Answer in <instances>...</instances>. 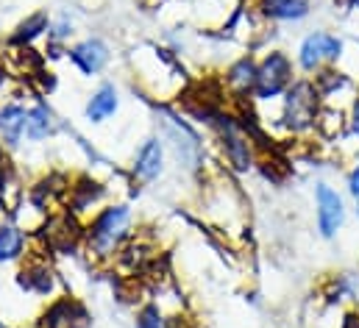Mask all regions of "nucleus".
Returning a JSON list of instances; mask_svg holds the SVG:
<instances>
[{"mask_svg":"<svg viewBox=\"0 0 359 328\" xmlns=\"http://www.w3.org/2000/svg\"><path fill=\"white\" fill-rule=\"evenodd\" d=\"M134 237V212L128 203H106L84 223V250L95 264H114L117 253Z\"/></svg>","mask_w":359,"mask_h":328,"instance_id":"1","label":"nucleus"},{"mask_svg":"<svg viewBox=\"0 0 359 328\" xmlns=\"http://www.w3.org/2000/svg\"><path fill=\"white\" fill-rule=\"evenodd\" d=\"M215 139H217V151H220V159L223 164L237 172V175H245L251 172L257 164H259V148L254 142V137L245 131L240 114H231V111H217L215 120L209 123Z\"/></svg>","mask_w":359,"mask_h":328,"instance_id":"2","label":"nucleus"},{"mask_svg":"<svg viewBox=\"0 0 359 328\" xmlns=\"http://www.w3.org/2000/svg\"><path fill=\"white\" fill-rule=\"evenodd\" d=\"M323 97L312 78L298 76L284 95H281V111H278V125L290 137H306L318 131L320 114H323Z\"/></svg>","mask_w":359,"mask_h":328,"instance_id":"3","label":"nucleus"},{"mask_svg":"<svg viewBox=\"0 0 359 328\" xmlns=\"http://www.w3.org/2000/svg\"><path fill=\"white\" fill-rule=\"evenodd\" d=\"M343 53H346L343 36H337V34H332L326 28H315V31H309L298 42L295 64H298V73L301 76L312 78V76H318L326 67H337V62L343 59Z\"/></svg>","mask_w":359,"mask_h":328,"instance_id":"4","label":"nucleus"},{"mask_svg":"<svg viewBox=\"0 0 359 328\" xmlns=\"http://www.w3.org/2000/svg\"><path fill=\"white\" fill-rule=\"evenodd\" d=\"M298 81V64L295 59L281 50V48H270L268 53L259 59V73H257V89L254 97L257 103H273L281 100V95Z\"/></svg>","mask_w":359,"mask_h":328,"instance_id":"5","label":"nucleus"},{"mask_svg":"<svg viewBox=\"0 0 359 328\" xmlns=\"http://www.w3.org/2000/svg\"><path fill=\"white\" fill-rule=\"evenodd\" d=\"M14 281H17V287H20L22 295L42 298L45 303L53 301L56 295H62L59 273L50 264V259H48L45 250H28L22 256V261H20V270H17Z\"/></svg>","mask_w":359,"mask_h":328,"instance_id":"6","label":"nucleus"},{"mask_svg":"<svg viewBox=\"0 0 359 328\" xmlns=\"http://www.w3.org/2000/svg\"><path fill=\"white\" fill-rule=\"evenodd\" d=\"M159 117H162V125H165V137L162 139L168 142V148H173V153H176L181 167L187 172L203 170L206 151H203V142L195 134V128L184 117L173 114V111H159Z\"/></svg>","mask_w":359,"mask_h":328,"instance_id":"7","label":"nucleus"},{"mask_svg":"<svg viewBox=\"0 0 359 328\" xmlns=\"http://www.w3.org/2000/svg\"><path fill=\"white\" fill-rule=\"evenodd\" d=\"M36 240L42 242V250L48 253H73L84 247V220L70 214L67 209L50 212L36 231Z\"/></svg>","mask_w":359,"mask_h":328,"instance_id":"8","label":"nucleus"},{"mask_svg":"<svg viewBox=\"0 0 359 328\" xmlns=\"http://www.w3.org/2000/svg\"><path fill=\"white\" fill-rule=\"evenodd\" d=\"M348 209L340 189H334L329 181L315 184V226L323 240H334L346 226Z\"/></svg>","mask_w":359,"mask_h":328,"instance_id":"9","label":"nucleus"},{"mask_svg":"<svg viewBox=\"0 0 359 328\" xmlns=\"http://www.w3.org/2000/svg\"><path fill=\"white\" fill-rule=\"evenodd\" d=\"M106 198H109V189H106L103 181H97L92 175H79V178L70 181V189H67V198H65V209L87 223L92 214H97L106 206Z\"/></svg>","mask_w":359,"mask_h":328,"instance_id":"10","label":"nucleus"},{"mask_svg":"<svg viewBox=\"0 0 359 328\" xmlns=\"http://www.w3.org/2000/svg\"><path fill=\"white\" fill-rule=\"evenodd\" d=\"M90 309L73 295H56L36 315V328H90Z\"/></svg>","mask_w":359,"mask_h":328,"instance_id":"11","label":"nucleus"},{"mask_svg":"<svg viewBox=\"0 0 359 328\" xmlns=\"http://www.w3.org/2000/svg\"><path fill=\"white\" fill-rule=\"evenodd\" d=\"M165 164H168V142L162 137H148L137 153H134V162H131V178L137 184H154L162 178L165 172Z\"/></svg>","mask_w":359,"mask_h":328,"instance_id":"12","label":"nucleus"},{"mask_svg":"<svg viewBox=\"0 0 359 328\" xmlns=\"http://www.w3.org/2000/svg\"><path fill=\"white\" fill-rule=\"evenodd\" d=\"M257 73H259V59L254 53L237 56L223 73V92L234 100H251L257 89Z\"/></svg>","mask_w":359,"mask_h":328,"instance_id":"13","label":"nucleus"},{"mask_svg":"<svg viewBox=\"0 0 359 328\" xmlns=\"http://www.w3.org/2000/svg\"><path fill=\"white\" fill-rule=\"evenodd\" d=\"M67 56H70V62H73L84 76H97V73H103L106 64H109V59H111L109 45H106L103 39H97V36H87V39L70 45Z\"/></svg>","mask_w":359,"mask_h":328,"instance_id":"14","label":"nucleus"},{"mask_svg":"<svg viewBox=\"0 0 359 328\" xmlns=\"http://www.w3.org/2000/svg\"><path fill=\"white\" fill-rule=\"evenodd\" d=\"M25 117L28 109L17 100L0 103V151H14L25 139Z\"/></svg>","mask_w":359,"mask_h":328,"instance_id":"15","label":"nucleus"},{"mask_svg":"<svg viewBox=\"0 0 359 328\" xmlns=\"http://www.w3.org/2000/svg\"><path fill=\"white\" fill-rule=\"evenodd\" d=\"M254 8L268 22H301L312 14L309 0H257Z\"/></svg>","mask_w":359,"mask_h":328,"instance_id":"16","label":"nucleus"},{"mask_svg":"<svg viewBox=\"0 0 359 328\" xmlns=\"http://www.w3.org/2000/svg\"><path fill=\"white\" fill-rule=\"evenodd\" d=\"M120 109V92L114 83H100L95 92L90 95L87 106H84V117L90 120L92 125H100L106 120H111Z\"/></svg>","mask_w":359,"mask_h":328,"instance_id":"17","label":"nucleus"},{"mask_svg":"<svg viewBox=\"0 0 359 328\" xmlns=\"http://www.w3.org/2000/svg\"><path fill=\"white\" fill-rule=\"evenodd\" d=\"M48 31H50V17H48V11H34V14H28L25 20H20V22L14 25V31L8 34V45H11V48H20V50H28L36 39L48 36Z\"/></svg>","mask_w":359,"mask_h":328,"instance_id":"18","label":"nucleus"},{"mask_svg":"<svg viewBox=\"0 0 359 328\" xmlns=\"http://www.w3.org/2000/svg\"><path fill=\"white\" fill-rule=\"evenodd\" d=\"M154 247L148 245L145 240H137V237H131L123 250L117 253V259H114V264L120 267V270H126L128 275H137V273H142L151 261H154Z\"/></svg>","mask_w":359,"mask_h":328,"instance_id":"19","label":"nucleus"},{"mask_svg":"<svg viewBox=\"0 0 359 328\" xmlns=\"http://www.w3.org/2000/svg\"><path fill=\"white\" fill-rule=\"evenodd\" d=\"M25 253H28V234L22 231V226L0 220V264L22 261Z\"/></svg>","mask_w":359,"mask_h":328,"instance_id":"20","label":"nucleus"},{"mask_svg":"<svg viewBox=\"0 0 359 328\" xmlns=\"http://www.w3.org/2000/svg\"><path fill=\"white\" fill-rule=\"evenodd\" d=\"M56 134V117L45 103H36L28 109L25 117V139L28 142H45Z\"/></svg>","mask_w":359,"mask_h":328,"instance_id":"21","label":"nucleus"},{"mask_svg":"<svg viewBox=\"0 0 359 328\" xmlns=\"http://www.w3.org/2000/svg\"><path fill=\"white\" fill-rule=\"evenodd\" d=\"M312 81H315V86H318L323 103H329L334 95H340L343 89L351 86V78H348L343 70H337V67H326V70H320L318 76H312Z\"/></svg>","mask_w":359,"mask_h":328,"instance_id":"22","label":"nucleus"},{"mask_svg":"<svg viewBox=\"0 0 359 328\" xmlns=\"http://www.w3.org/2000/svg\"><path fill=\"white\" fill-rule=\"evenodd\" d=\"M173 320H176V315H168L159 306V301L142 303L134 315V326L137 328H173Z\"/></svg>","mask_w":359,"mask_h":328,"instance_id":"23","label":"nucleus"},{"mask_svg":"<svg viewBox=\"0 0 359 328\" xmlns=\"http://www.w3.org/2000/svg\"><path fill=\"white\" fill-rule=\"evenodd\" d=\"M8 192H17V172L8 162V156L0 151V203L3 206H11Z\"/></svg>","mask_w":359,"mask_h":328,"instance_id":"24","label":"nucleus"},{"mask_svg":"<svg viewBox=\"0 0 359 328\" xmlns=\"http://www.w3.org/2000/svg\"><path fill=\"white\" fill-rule=\"evenodd\" d=\"M73 20L65 14V17H59V20H50V31H48V39L53 42V45H62V42H67L70 36H73Z\"/></svg>","mask_w":359,"mask_h":328,"instance_id":"25","label":"nucleus"},{"mask_svg":"<svg viewBox=\"0 0 359 328\" xmlns=\"http://www.w3.org/2000/svg\"><path fill=\"white\" fill-rule=\"evenodd\" d=\"M346 192H348L354 200L359 198V156H357V162L351 164L348 175H346Z\"/></svg>","mask_w":359,"mask_h":328,"instance_id":"26","label":"nucleus"},{"mask_svg":"<svg viewBox=\"0 0 359 328\" xmlns=\"http://www.w3.org/2000/svg\"><path fill=\"white\" fill-rule=\"evenodd\" d=\"M337 328H359V306H351L340 315L337 320Z\"/></svg>","mask_w":359,"mask_h":328,"instance_id":"27","label":"nucleus"},{"mask_svg":"<svg viewBox=\"0 0 359 328\" xmlns=\"http://www.w3.org/2000/svg\"><path fill=\"white\" fill-rule=\"evenodd\" d=\"M348 131H351V137L359 139V95L351 100V106H348Z\"/></svg>","mask_w":359,"mask_h":328,"instance_id":"28","label":"nucleus"},{"mask_svg":"<svg viewBox=\"0 0 359 328\" xmlns=\"http://www.w3.org/2000/svg\"><path fill=\"white\" fill-rule=\"evenodd\" d=\"M346 11H359V0H337Z\"/></svg>","mask_w":359,"mask_h":328,"instance_id":"29","label":"nucleus"},{"mask_svg":"<svg viewBox=\"0 0 359 328\" xmlns=\"http://www.w3.org/2000/svg\"><path fill=\"white\" fill-rule=\"evenodd\" d=\"M354 214H357V220H359V198L354 200Z\"/></svg>","mask_w":359,"mask_h":328,"instance_id":"30","label":"nucleus"}]
</instances>
